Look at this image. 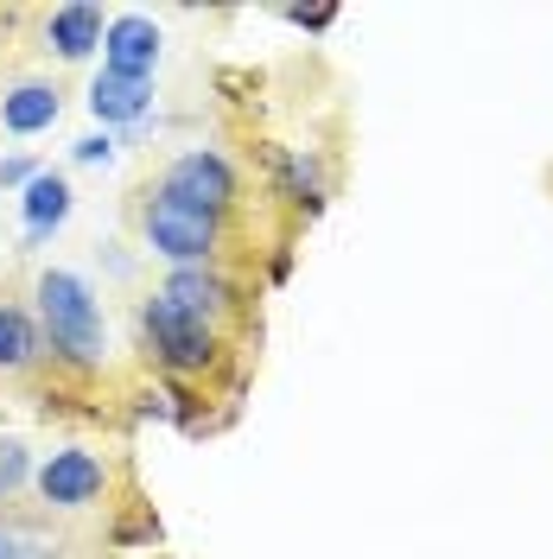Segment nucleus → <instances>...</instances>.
I'll list each match as a JSON object with an SVG mask.
<instances>
[{"label":"nucleus","instance_id":"15","mask_svg":"<svg viewBox=\"0 0 553 559\" xmlns=\"http://www.w3.org/2000/svg\"><path fill=\"white\" fill-rule=\"evenodd\" d=\"M70 159H77V166H108V159H115V140L108 134H83L77 146H70Z\"/></svg>","mask_w":553,"mask_h":559},{"label":"nucleus","instance_id":"11","mask_svg":"<svg viewBox=\"0 0 553 559\" xmlns=\"http://www.w3.org/2000/svg\"><path fill=\"white\" fill-rule=\"evenodd\" d=\"M146 108H153V83L96 70V83H90V115L103 121V134L108 128H128V121H146Z\"/></svg>","mask_w":553,"mask_h":559},{"label":"nucleus","instance_id":"10","mask_svg":"<svg viewBox=\"0 0 553 559\" xmlns=\"http://www.w3.org/2000/svg\"><path fill=\"white\" fill-rule=\"evenodd\" d=\"M58 115H64V90L45 83V76H26V83H13L0 96V128L7 134H45Z\"/></svg>","mask_w":553,"mask_h":559},{"label":"nucleus","instance_id":"2","mask_svg":"<svg viewBox=\"0 0 553 559\" xmlns=\"http://www.w3.org/2000/svg\"><path fill=\"white\" fill-rule=\"evenodd\" d=\"M140 242L153 248L160 261H173V267H210V254L223 248V223L191 204H178V198H166L153 185V198L140 204Z\"/></svg>","mask_w":553,"mask_h":559},{"label":"nucleus","instance_id":"9","mask_svg":"<svg viewBox=\"0 0 553 559\" xmlns=\"http://www.w3.org/2000/svg\"><path fill=\"white\" fill-rule=\"evenodd\" d=\"M20 210H26V248H45L51 242V229H64L70 223V210H77V191H70V178L64 173H45L26 185V198H20Z\"/></svg>","mask_w":553,"mask_h":559},{"label":"nucleus","instance_id":"12","mask_svg":"<svg viewBox=\"0 0 553 559\" xmlns=\"http://www.w3.org/2000/svg\"><path fill=\"white\" fill-rule=\"evenodd\" d=\"M33 356H38V324L0 299V369H26Z\"/></svg>","mask_w":553,"mask_h":559},{"label":"nucleus","instance_id":"6","mask_svg":"<svg viewBox=\"0 0 553 559\" xmlns=\"http://www.w3.org/2000/svg\"><path fill=\"white\" fill-rule=\"evenodd\" d=\"M153 64H160V26L146 13H115L103 33V70L153 83Z\"/></svg>","mask_w":553,"mask_h":559},{"label":"nucleus","instance_id":"13","mask_svg":"<svg viewBox=\"0 0 553 559\" xmlns=\"http://www.w3.org/2000/svg\"><path fill=\"white\" fill-rule=\"evenodd\" d=\"M26 484H33V452H26V439H0V502H13Z\"/></svg>","mask_w":553,"mask_h":559},{"label":"nucleus","instance_id":"4","mask_svg":"<svg viewBox=\"0 0 553 559\" xmlns=\"http://www.w3.org/2000/svg\"><path fill=\"white\" fill-rule=\"evenodd\" d=\"M33 489L45 509H58V515H83V509H96L108 496V464L90 445H64V452H51L45 464L33 471Z\"/></svg>","mask_w":553,"mask_h":559},{"label":"nucleus","instance_id":"16","mask_svg":"<svg viewBox=\"0 0 553 559\" xmlns=\"http://www.w3.org/2000/svg\"><path fill=\"white\" fill-rule=\"evenodd\" d=\"M38 173H45V166H38L33 153H13V159H0V185H7V191H13V185L26 191V185H33Z\"/></svg>","mask_w":553,"mask_h":559},{"label":"nucleus","instance_id":"7","mask_svg":"<svg viewBox=\"0 0 553 559\" xmlns=\"http://www.w3.org/2000/svg\"><path fill=\"white\" fill-rule=\"evenodd\" d=\"M103 33H108V20H103L96 0H70V7H51L45 13V51L64 58V64H83L103 45Z\"/></svg>","mask_w":553,"mask_h":559},{"label":"nucleus","instance_id":"8","mask_svg":"<svg viewBox=\"0 0 553 559\" xmlns=\"http://www.w3.org/2000/svg\"><path fill=\"white\" fill-rule=\"evenodd\" d=\"M160 299L178 306L185 318H204V324H223V312L236 306V293H230V280L216 274V267H173L166 286H160Z\"/></svg>","mask_w":553,"mask_h":559},{"label":"nucleus","instance_id":"17","mask_svg":"<svg viewBox=\"0 0 553 559\" xmlns=\"http://www.w3.org/2000/svg\"><path fill=\"white\" fill-rule=\"evenodd\" d=\"M286 20H293V26H306V33H325V26L338 20V7H293Z\"/></svg>","mask_w":553,"mask_h":559},{"label":"nucleus","instance_id":"1","mask_svg":"<svg viewBox=\"0 0 553 559\" xmlns=\"http://www.w3.org/2000/svg\"><path fill=\"white\" fill-rule=\"evenodd\" d=\"M33 299H38V324L51 337V356L70 362V369H96L108 331H103V306H96L90 280L70 274V267H45L33 286Z\"/></svg>","mask_w":553,"mask_h":559},{"label":"nucleus","instance_id":"3","mask_svg":"<svg viewBox=\"0 0 553 559\" xmlns=\"http://www.w3.org/2000/svg\"><path fill=\"white\" fill-rule=\"evenodd\" d=\"M140 331H146V349H153V362L160 369H173V376H204L210 362H216V324L204 318H185L178 306H166L160 293L140 306Z\"/></svg>","mask_w":553,"mask_h":559},{"label":"nucleus","instance_id":"14","mask_svg":"<svg viewBox=\"0 0 553 559\" xmlns=\"http://www.w3.org/2000/svg\"><path fill=\"white\" fill-rule=\"evenodd\" d=\"M0 559H58V554H51V540H38L33 527L0 522Z\"/></svg>","mask_w":553,"mask_h":559},{"label":"nucleus","instance_id":"5","mask_svg":"<svg viewBox=\"0 0 553 559\" xmlns=\"http://www.w3.org/2000/svg\"><path fill=\"white\" fill-rule=\"evenodd\" d=\"M160 191L223 223V210L236 204V166H230V159H223L216 146H191V153H178L173 166H166Z\"/></svg>","mask_w":553,"mask_h":559}]
</instances>
